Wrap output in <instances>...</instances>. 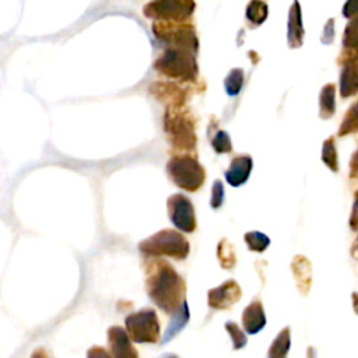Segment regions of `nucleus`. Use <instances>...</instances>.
<instances>
[{
	"mask_svg": "<svg viewBox=\"0 0 358 358\" xmlns=\"http://www.w3.org/2000/svg\"><path fill=\"white\" fill-rule=\"evenodd\" d=\"M146 291L166 313L175 312L186 297V283L175 267L164 259H154L146 267Z\"/></svg>",
	"mask_w": 358,
	"mask_h": 358,
	"instance_id": "1",
	"label": "nucleus"
},
{
	"mask_svg": "<svg viewBox=\"0 0 358 358\" xmlns=\"http://www.w3.org/2000/svg\"><path fill=\"white\" fill-rule=\"evenodd\" d=\"M164 131L175 150L193 151L196 147L194 118L185 105H168L164 115Z\"/></svg>",
	"mask_w": 358,
	"mask_h": 358,
	"instance_id": "2",
	"label": "nucleus"
},
{
	"mask_svg": "<svg viewBox=\"0 0 358 358\" xmlns=\"http://www.w3.org/2000/svg\"><path fill=\"white\" fill-rule=\"evenodd\" d=\"M167 174L170 179L186 192H197L206 182V170L197 161L196 155L177 154L167 163Z\"/></svg>",
	"mask_w": 358,
	"mask_h": 358,
	"instance_id": "3",
	"label": "nucleus"
},
{
	"mask_svg": "<svg viewBox=\"0 0 358 358\" xmlns=\"http://www.w3.org/2000/svg\"><path fill=\"white\" fill-rule=\"evenodd\" d=\"M139 251L146 256H168L175 260H185L189 256L190 245L186 238L175 230H163L139 244Z\"/></svg>",
	"mask_w": 358,
	"mask_h": 358,
	"instance_id": "4",
	"label": "nucleus"
},
{
	"mask_svg": "<svg viewBox=\"0 0 358 358\" xmlns=\"http://www.w3.org/2000/svg\"><path fill=\"white\" fill-rule=\"evenodd\" d=\"M154 69L161 74L182 82H194L199 74L194 54L188 49L170 48L154 63Z\"/></svg>",
	"mask_w": 358,
	"mask_h": 358,
	"instance_id": "5",
	"label": "nucleus"
},
{
	"mask_svg": "<svg viewBox=\"0 0 358 358\" xmlns=\"http://www.w3.org/2000/svg\"><path fill=\"white\" fill-rule=\"evenodd\" d=\"M154 35L160 41L171 45V48L188 49L193 54L199 49V39L194 28L186 21H161L155 20L153 24Z\"/></svg>",
	"mask_w": 358,
	"mask_h": 358,
	"instance_id": "6",
	"label": "nucleus"
},
{
	"mask_svg": "<svg viewBox=\"0 0 358 358\" xmlns=\"http://www.w3.org/2000/svg\"><path fill=\"white\" fill-rule=\"evenodd\" d=\"M125 326L129 339L135 343L155 344L160 342L161 326L153 308H143L131 313L125 320Z\"/></svg>",
	"mask_w": 358,
	"mask_h": 358,
	"instance_id": "7",
	"label": "nucleus"
},
{
	"mask_svg": "<svg viewBox=\"0 0 358 358\" xmlns=\"http://www.w3.org/2000/svg\"><path fill=\"white\" fill-rule=\"evenodd\" d=\"M194 0H151L143 8L148 19L161 21H186L194 12Z\"/></svg>",
	"mask_w": 358,
	"mask_h": 358,
	"instance_id": "8",
	"label": "nucleus"
},
{
	"mask_svg": "<svg viewBox=\"0 0 358 358\" xmlns=\"http://www.w3.org/2000/svg\"><path fill=\"white\" fill-rule=\"evenodd\" d=\"M167 210L171 223L182 232H194L197 227L196 213L190 199L182 193L172 194L167 201Z\"/></svg>",
	"mask_w": 358,
	"mask_h": 358,
	"instance_id": "9",
	"label": "nucleus"
},
{
	"mask_svg": "<svg viewBox=\"0 0 358 358\" xmlns=\"http://www.w3.org/2000/svg\"><path fill=\"white\" fill-rule=\"evenodd\" d=\"M243 297V290L235 280H227L221 286L209 290L208 302L213 309H230Z\"/></svg>",
	"mask_w": 358,
	"mask_h": 358,
	"instance_id": "10",
	"label": "nucleus"
},
{
	"mask_svg": "<svg viewBox=\"0 0 358 358\" xmlns=\"http://www.w3.org/2000/svg\"><path fill=\"white\" fill-rule=\"evenodd\" d=\"M108 344L113 358H139V353L132 344L126 331L121 326H111L108 329Z\"/></svg>",
	"mask_w": 358,
	"mask_h": 358,
	"instance_id": "11",
	"label": "nucleus"
},
{
	"mask_svg": "<svg viewBox=\"0 0 358 358\" xmlns=\"http://www.w3.org/2000/svg\"><path fill=\"white\" fill-rule=\"evenodd\" d=\"M339 63L343 65L340 76V94L343 98H348L357 93V52L355 49H347V56L342 55Z\"/></svg>",
	"mask_w": 358,
	"mask_h": 358,
	"instance_id": "12",
	"label": "nucleus"
},
{
	"mask_svg": "<svg viewBox=\"0 0 358 358\" xmlns=\"http://www.w3.org/2000/svg\"><path fill=\"white\" fill-rule=\"evenodd\" d=\"M254 161L249 154L236 155L232 158L228 170L225 171V181L234 188H240L248 182Z\"/></svg>",
	"mask_w": 358,
	"mask_h": 358,
	"instance_id": "13",
	"label": "nucleus"
},
{
	"mask_svg": "<svg viewBox=\"0 0 358 358\" xmlns=\"http://www.w3.org/2000/svg\"><path fill=\"white\" fill-rule=\"evenodd\" d=\"M150 94L158 101L168 102V105H185L188 100L186 89L174 83H154L150 86Z\"/></svg>",
	"mask_w": 358,
	"mask_h": 358,
	"instance_id": "14",
	"label": "nucleus"
},
{
	"mask_svg": "<svg viewBox=\"0 0 358 358\" xmlns=\"http://www.w3.org/2000/svg\"><path fill=\"white\" fill-rule=\"evenodd\" d=\"M243 325L248 335H256L266 326V313L263 304L259 298H255L243 312Z\"/></svg>",
	"mask_w": 358,
	"mask_h": 358,
	"instance_id": "15",
	"label": "nucleus"
},
{
	"mask_svg": "<svg viewBox=\"0 0 358 358\" xmlns=\"http://www.w3.org/2000/svg\"><path fill=\"white\" fill-rule=\"evenodd\" d=\"M304 43V25L298 0L293 3L289 13V45L290 48H300Z\"/></svg>",
	"mask_w": 358,
	"mask_h": 358,
	"instance_id": "16",
	"label": "nucleus"
},
{
	"mask_svg": "<svg viewBox=\"0 0 358 358\" xmlns=\"http://www.w3.org/2000/svg\"><path fill=\"white\" fill-rule=\"evenodd\" d=\"M291 269L301 293L308 294L312 283V266L309 260L304 256H295L291 263Z\"/></svg>",
	"mask_w": 358,
	"mask_h": 358,
	"instance_id": "17",
	"label": "nucleus"
},
{
	"mask_svg": "<svg viewBox=\"0 0 358 358\" xmlns=\"http://www.w3.org/2000/svg\"><path fill=\"white\" fill-rule=\"evenodd\" d=\"M171 315H172L171 322H170V325H168V328H167V332H166V335H164V337H163L161 344H166V343L171 342V340L188 325L189 317H190V315H189V308H188V302L183 301V302L181 304V306H179L175 312H172Z\"/></svg>",
	"mask_w": 358,
	"mask_h": 358,
	"instance_id": "18",
	"label": "nucleus"
},
{
	"mask_svg": "<svg viewBox=\"0 0 358 358\" xmlns=\"http://www.w3.org/2000/svg\"><path fill=\"white\" fill-rule=\"evenodd\" d=\"M290 347H291L290 328H284L273 340L267 351V358H287Z\"/></svg>",
	"mask_w": 358,
	"mask_h": 358,
	"instance_id": "19",
	"label": "nucleus"
},
{
	"mask_svg": "<svg viewBox=\"0 0 358 358\" xmlns=\"http://www.w3.org/2000/svg\"><path fill=\"white\" fill-rule=\"evenodd\" d=\"M320 105H321V118L329 119L336 112V86L335 85H326L320 97Z\"/></svg>",
	"mask_w": 358,
	"mask_h": 358,
	"instance_id": "20",
	"label": "nucleus"
},
{
	"mask_svg": "<svg viewBox=\"0 0 358 358\" xmlns=\"http://www.w3.org/2000/svg\"><path fill=\"white\" fill-rule=\"evenodd\" d=\"M269 16V8L263 0H252L247 8V19L254 25H260Z\"/></svg>",
	"mask_w": 358,
	"mask_h": 358,
	"instance_id": "21",
	"label": "nucleus"
},
{
	"mask_svg": "<svg viewBox=\"0 0 358 358\" xmlns=\"http://www.w3.org/2000/svg\"><path fill=\"white\" fill-rule=\"evenodd\" d=\"M244 240H245V244L248 245V248L252 252H258V254L265 252L270 245V238L259 231L247 232L244 235Z\"/></svg>",
	"mask_w": 358,
	"mask_h": 358,
	"instance_id": "22",
	"label": "nucleus"
},
{
	"mask_svg": "<svg viewBox=\"0 0 358 358\" xmlns=\"http://www.w3.org/2000/svg\"><path fill=\"white\" fill-rule=\"evenodd\" d=\"M217 256L223 269H232L236 265L235 248L228 240H221L217 248Z\"/></svg>",
	"mask_w": 358,
	"mask_h": 358,
	"instance_id": "23",
	"label": "nucleus"
},
{
	"mask_svg": "<svg viewBox=\"0 0 358 358\" xmlns=\"http://www.w3.org/2000/svg\"><path fill=\"white\" fill-rule=\"evenodd\" d=\"M322 161L328 166L331 171L339 172V158H337L335 137H329L328 140H325L322 147Z\"/></svg>",
	"mask_w": 358,
	"mask_h": 358,
	"instance_id": "24",
	"label": "nucleus"
},
{
	"mask_svg": "<svg viewBox=\"0 0 358 358\" xmlns=\"http://www.w3.org/2000/svg\"><path fill=\"white\" fill-rule=\"evenodd\" d=\"M225 91L228 96L240 94L244 86V70L243 69H232L224 80Z\"/></svg>",
	"mask_w": 358,
	"mask_h": 358,
	"instance_id": "25",
	"label": "nucleus"
},
{
	"mask_svg": "<svg viewBox=\"0 0 358 358\" xmlns=\"http://www.w3.org/2000/svg\"><path fill=\"white\" fill-rule=\"evenodd\" d=\"M225 331L228 332V335L231 336V340H232V350L236 351V350H241L247 346L248 343V339H247V335L240 329V326H238L235 322H227L225 324Z\"/></svg>",
	"mask_w": 358,
	"mask_h": 358,
	"instance_id": "26",
	"label": "nucleus"
},
{
	"mask_svg": "<svg viewBox=\"0 0 358 358\" xmlns=\"http://www.w3.org/2000/svg\"><path fill=\"white\" fill-rule=\"evenodd\" d=\"M358 129V119H357V105H351L350 111L346 113L344 121L342 122V126L339 129V136H347L351 133H355Z\"/></svg>",
	"mask_w": 358,
	"mask_h": 358,
	"instance_id": "27",
	"label": "nucleus"
},
{
	"mask_svg": "<svg viewBox=\"0 0 358 358\" xmlns=\"http://www.w3.org/2000/svg\"><path fill=\"white\" fill-rule=\"evenodd\" d=\"M212 147L214 148V151L217 154H227L232 151V143H231V137L227 132L224 131H219L214 137L212 139Z\"/></svg>",
	"mask_w": 358,
	"mask_h": 358,
	"instance_id": "28",
	"label": "nucleus"
},
{
	"mask_svg": "<svg viewBox=\"0 0 358 358\" xmlns=\"http://www.w3.org/2000/svg\"><path fill=\"white\" fill-rule=\"evenodd\" d=\"M224 196H225V190H224V185L220 179L214 181L213 186H212V197H210V208L214 210H219L223 203H224Z\"/></svg>",
	"mask_w": 358,
	"mask_h": 358,
	"instance_id": "29",
	"label": "nucleus"
},
{
	"mask_svg": "<svg viewBox=\"0 0 358 358\" xmlns=\"http://www.w3.org/2000/svg\"><path fill=\"white\" fill-rule=\"evenodd\" d=\"M357 21L353 20L348 27L346 28L344 32V39H343V45L347 49H355L357 47Z\"/></svg>",
	"mask_w": 358,
	"mask_h": 358,
	"instance_id": "30",
	"label": "nucleus"
},
{
	"mask_svg": "<svg viewBox=\"0 0 358 358\" xmlns=\"http://www.w3.org/2000/svg\"><path fill=\"white\" fill-rule=\"evenodd\" d=\"M87 358H112V355L100 346H93L89 351H87Z\"/></svg>",
	"mask_w": 358,
	"mask_h": 358,
	"instance_id": "31",
	"label": "nucleus"
},
{
	"mask_svg": "<svg viewBox=\"0 0 358 358\" xmlns=\"http://www.w3.org/2000/svg\"><path fill=\"white\" fill-rule=\"evenodd\" d=\"M357 14V0H347L343 9V16L347 19H354Z\"/></svg>",
	"mask_w": 358,
	"mask_h": 358,
	"instance_id": "32",
	"label": "nucleus"
},
{
	"mask_svg": "<svg viewBox=\"0 0 358 358\" xmlns=\"http://www.w3.org/2000/svg\"><path fill=\"white\" fill-rule=\"evenodd\" d=\"M31 358H52V357H51V354H49L44 347H39V348H36V350L32 353Z\"/></svg>",
	"mask_w": 358,
	"mask_h": 358,
	"instance_id": "33",
	"label": "nucleus"
},
{
	"mask_svg": "<svg viewBox=\"0 0 358 358\" xmlns=\"http://www.w3.org/2000/svg\"><path fill=\"white\" fill-rule=\"evenodd\" d=\"M158 358H179L178 355H175V354H172V353H166V354H163V355H160Z\"/></svg>",
	"mask_w": 358,
	"mask_h": 358,
	"instance_id": "34",
	"label": "nucleus"
}]
</instances>
